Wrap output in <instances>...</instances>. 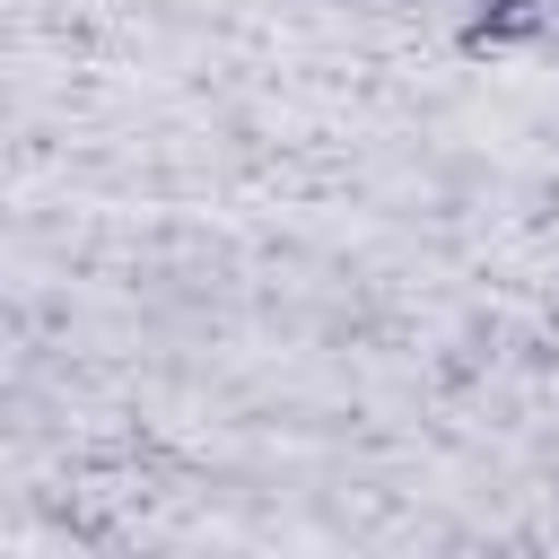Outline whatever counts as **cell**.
<instances>
[{
    "instance_id": "obj_1",
    "label": "cell",
    "mask_w": 559,
    "mask_h": 559,
    "mask_svg": "<svg viewBox=\"0 0 559 559\" xmlns=\"http://www.w3.org/2000/svg\"><path fill=\"white\" fill-rule=\"evenodd\" d=\"M542 35H550V0H480L454 44L480 61V52H515V44H542Z\"/></svg>"
}]
</instances>
